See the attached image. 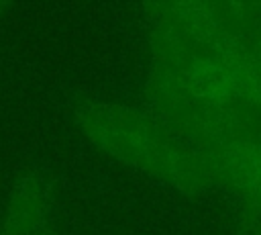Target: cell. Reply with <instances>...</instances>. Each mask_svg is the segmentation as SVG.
<instances>
[{"label": "cell", "mask_w": 261, "mask_h": 235, "mask_svg": "<svg viewBox=\"0 0 261 235\" xmlns=\"http://www.w3.org/2000/svg\"><path fill=\"white\" fill-rule=\"evenodd\" d=\"M194 84L200 86V92L202 94L212 96V98L224 96V92H226V82H224L222 74L218 69L210 67L208 63L198 65V69L194 74Z\"/></svg>", "instance_id": "2"}, {"label": "cell", "mask_w": 261, "mask_h": 235, "mask_svg": "<svg viewBox=\"0 0 261 235\" xmlns=\"http://www.w3.org/2000/svg\"><path fill=\"white\" fill-rule=\"evenodd\" d=\"M234 170H239L243 182L251 184L255 190H261V151L241 149L234 157Z\"/></svg>", "instance_id": "1"}]
</instances>
